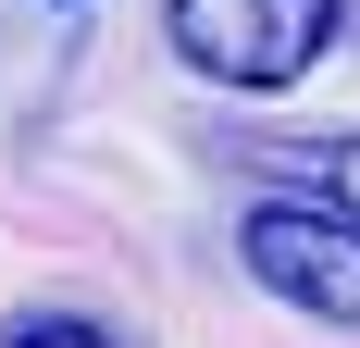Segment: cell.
<instances>
[{"instance_id":"3","label":"cell","mask_w":360,"mask_h":348,"mask_svg":"<svg viewBox=\"0 0 360 348\" xmlns=\"http://www.w3.org/2000/svg\"><path fill=\"white\" fill-rule=\"evenodd\" d=\"M311 187H335V211H360V137H335V149H311Z\"/></svg>"},{"instance_id":"1","label":"cell","mask_w":360,"mask_h":348,"mask_svg":"<svg viewBox=\"0 0 360 348\" xmlns=\"http://www.w3.org/2000/svg\"><path fill=\"white\" fill-rule=\"evenodd\" d=\"M335 37V0H174V50L212 87H298Z\"/></svg>"},{"instance_id":"4","label":"cell","mask_w":360,"mask_h":348,"mask_svg":"<svg viewBox=\"0 0 360 348\" xmlns=\"http://www.w3.org/2000/svg\"><path fill=\"white\" fill-rule=\"evenodd\" d=\"M13 348H112V336H100V323H75V311H37Z\"/></svg>"},{"instance_id":"2","label":"cell","mask_w":360,"mask_h":348,"mask_svg":"<svg viewBox=\"0 0 360 348\" xmlns=\"http://www.w3.org/2000/svg\"><path fill=\"white\" fill-rule=\"evenodd\" d=\"M236 261H249L286 311H311V323H360V211L249 199V211H236Z\"/></svg>"}]
</instances>
